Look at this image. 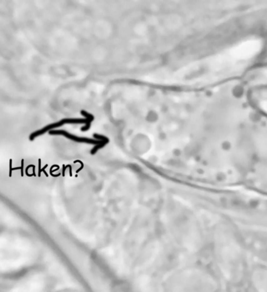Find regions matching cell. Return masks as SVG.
<instances>
[{"mask_svg":"<svg viewBox=\"0 0 267 292\" xmlns=\"http://www.w3.org/2000/svg\"><path fill=\"white\" fill-rule=\"evenodd\" d=\"M57 133H61L62 134L66 135L67 138H71V139L74 140V141H82V142H89V143H97V142H98V141H93V140H91V139H87V138H77V137L71 136V135L67 134V133H65V132H63V131H57Z\"/></svg>","mask_w":267,"mask_h":292,"instance_id":"obj_1","label":"cell"}]
</instances>
